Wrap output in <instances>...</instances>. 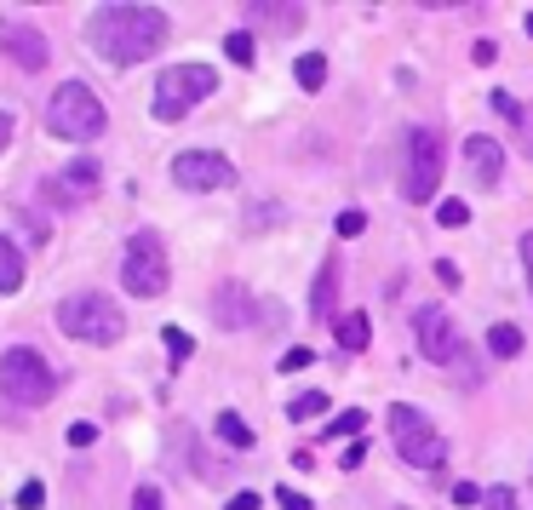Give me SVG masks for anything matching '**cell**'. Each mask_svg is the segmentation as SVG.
<instances>
[{"label":"cell","instance_id":"1","mask_svg":"<svg viewBox=\"0 0 533 510\" xmlns=\"http://www.w3.org/2000/svg\"><path fill=\"white\" fill-rule=\"evenodd\" d=\"M86 40L98 46L104 64H121V69L144 64L149 52L167 46V12H155V6H104V12H92Z\"/></svg>","mask_w":533,"mask_h":510},{"label":"cell","instance_id":"2","mask_svg":"<svg viewBox=\"0 0 533 510\" xmlns=\"http://www.w3.org/2000/svg\"><path fill=\"white\" fill-rule=\"evenodd\" d=\"M104 127H109V110H104V98L86 81H64L52 98H46V132L52 138L86 144V138H98Z\"/></svg>","mask_w":533,"mask_h":510},{"label":"cell","instance_id":"3","mask_svg":"<svg viewBox=\"0 0 533 510\" xmlns=\"http://www.w3.org/2000/svg\"><path fill=\"white\" fill-rule=\"evenodd\" d=\"M0 396H6L12 407H41V401L58 396V367L46 362L41 350L12 344L0 355Z\"/></svg>","mask_w":533,"mask_h":510},{"label":"cell","instance_id":"4","mask_svg":"<svg viewBox=\"0 0 533 510\" xmlns=\"http://www.w3.org/2000/svg\"><path fill=\"white\" fill-rule=\"evenodd\" d=\"M58 327L69 338H81V344H115L127 333V316H121V304L109 292H69L58 304Z\"/></svg>","mask_w":533,"mask_h":510},{"label":"cell","instance_id":"5","mask_svg":"<svg viewBox=\"0 0 533 510\" xmlns=\"http://www.w3.org/2000/svg\"><path fill=\"white\" fill-rule=\"evenodd\" d=\"M218 92V69L212 64H172L161 69V81H155V121H184L195 110L201 98H212Z\"/></svg>","mask_w":533,"mask_h":510},{"label":"cell","instance_id":"6","mask_svg":"<svg viewBox=\"0 0 533 510\" xmlns=\"http://www.w3.org/2000/svg\"><path fill=\"white\" fill-rule=\"evenodd\" d=\"M390 442H396L402 465H413V470H442V459H447L442 430H436L419 407H407V401L390 407Z\"/></svg>","mask_w":533,"mask_h":510},{"label":"cell","instance_id":"7","mask_svg":"<svg viewBox=\"0 0 533 510\" xmlns=\"http://www.w3.org/2000/svg\"><path fill=\"white\" fill-rule=\"evenodd\" d=\"M121 282H127L132 299H161L167 282H172V264H167V241L155 229H138L121 253Z\"/></svg>","mask_w":533,"mask_h":510},{"label":"cell","instance_id":"8","mask_svg":"<svg viewBox=\"0 0 533 510\" xmlns=\"http://www.w3.org/2000/svg\"><path fill=\"white\" fill-rule=\"evenodd\" d=\"M442 190V132L413 127L402 144V195L407 201H436Z\"/></svg>","mask_w":533,"mask_h":510},{"label":"cell","instance_id":"9","mask_svg":"<svg viewBox=\"0 0 533 510\" xmlns=\"http://www.w3.org/2000/svg\"><path fill=\"white\" fill-rule=\"evenodd\" d=\"M98 183H104V166L92 161V156H75L69 166H58V173L41 183V195L52 201V207L69 212V207H86V201L98 195Z\"/></svg>","mask_w":533,"mask_h":510},{"label":"cell","instance_id":"10","mask_svg":"<svg viewBox=\"0 0 533 510\" xmlns=\"http://www.w3.org/2000/svg\"><path fill=\"white\" fill-rule=\"evenodd\" d=\"M172 183L178 190H230L235 166L218 149H184V156H172Z\"/></svg>","mask_w":533,"mask_h":510},{"label":"cell","instance_id":"11","mask_svg":"<svg viewBox=\"0 0 533 510\" xmlns=\"http://www.w3.org/2000/svg\"><path fill=\"white\" fill-rule=\"evenodd\" d=\"M413 333H419V350L430 355V362H459V333H453V316L436 310V304H425V310L413 316Z\"/></svg>","mask_w":533,"mask_h":510},{"label":"cell","instance_id":"12","mask_svg":"<svg viewBox=\"0 0 533 510\" xmlns=\"http://www.w3.org/2000/svg\"><path fill=\"white\" fill-rule=\"evenodd\" d=\"M0 52H6L18 69H29V75H35V69H46L52 46H46V35H41L35 23H18V18H12V23H0Z\"/></svg>","mask_w":533,"mask_h":510},{"label":"cell","instance_id":"13","mask_svg":"<svg viewBox=\"0 0 533 510\" xmlns=\"http://www.w3.org/2000/svg\"><path fill=\"white\" fill-rule=\"evenodd\" d=\"M253 292H247V282H218L212 292V316H218V327L224 333H241V327H253Z\"/></svg>","mask_w":533,"mask_h":510},{"label":"cell","instance_id":"14","mask_svg":"<svg viewBox=\"0 0 533 510\" xmlns=\"http://www.w3.org/2000/svg\"><path fill=\"white\" fill-rule=\"evenodd\" d=\"M465 166H470V178H476L482 190H493L499 173H505V149H499V138H488V132L465 138Z\"/></svg>","mask_w":533,"mask_h":510},{"label":"cell","instance_id":"15","mask_svg":"<svg viewBox=\"0 0 533 510\" xmlns=\"http://www.w3.org/2000/svg\"><path fill=\"white\" fill-rule=\"evenodd\" d=\"M333 333H339V350H350V355L373 344V321H367L362 310H350V316H339V321H333Z\"/></svg>","mask_w":533,"mask_h":510},{"label":"cell","instance_id":"16","mask_svg":"<svg viewBox=\"0 0 533 510\" xmlns=\"http://www.w3.org/2000/svg\"><path fill=\"white\" fill-rule=\"evenodd\" d=\"M212 430H218V442H224V447H235V453H247V447H253V425H247L241 413H230V407L218 413Z\"/></svg>","mask_w":533,"mask_h":510},{"label":"cell","instance_id":"17","mask_svg":"<svg viewBox=\"0 0 533 510\" xmlns=\"http://www.w3.org/2000/svg\"><path fill=\"white\" fill-rule=\"evenodd\" d=\"M488 350L499 355V362L522 355V327H516V321H493V327H488Z\"/></svg>","mask_w":533,"mask_h":510},{"label":"cell","instance_id":"18","mask_svg":"<svg viewBox=\"0 0 533 510\" xmlns=\"http://www.w3.org/2000/svg\"><path fill=\"white\" fill-rule=\"evenodd\" d=\"M23 287V253L0 236V292H18Z\"/></svg>","mask_w":533,"mask_h":510},{"label":"cell","instance_id":"19","mask_svg":"<svg viewBox=\"0 0 533 510\" xmlns=\"http://www.w3.org/2000/svg\"><path fill=\"white\" fill-rule=\"evenodd\" d=\"M253 23L281 29V35H287V29H299V23H304V12H299V6H253Z\"/></svg>","mask_w":533,"mask_h":510},{"label":"cell","instance_id":"20","mask_svg":"<svg viewBox=\"0 0 533 510\" xmlns=\"http://www.w3.org/2000/svg\"><path fill=\"white\" fill-rule=\"evenodd\" d=\"M327 407H333V401H327V390H304V396L287 401V419H293V425H299V419H321Z\"/></svg>","mask_w":533,"mask_h":510},{"label":"cell","instance_id":"21","mask_svg":"<svg viewBox=\"0 0 533 510\" xmlns=\"http://www.w3.org/2000/svg\"><path fill=\"white\" fill-rule=\"evenodd\" d=\"M293 75H299L304 92H321V81H327V58H321V52H304L299 64H293Z\"/></svg>","mask_w":533,"mask_h":510},{"label":"cell","instance_id":"22","mask_svg":"<svg viewBox=\"0 0 533 510\" xmlns=\"http://www.w3.org/2000/svg\"><path fill=\"white\" fill-rule=\"evenodd\" d=\"M333 287H339V264L327 258L321 275H316V299H310V304H316V316H333Z\"/></svg>","mask_w":533,"mask_h":510},{"label":"cell","instance_id":"23","mask_svg":"<svg viewBox=\"0 0 533 510\" xmlns=\"http://www.w3.org/2000/svg\"><path fill=\"white\" fill-rule=\"evenodd\" d=\"M362 425H367V413H362V407H344L339 419L327 425V436H333V442H344V436H350V442H356V436H362Z\"/></svg>","mask_w":533,"mask_h":510},{"label":"cell","instance_id":"24","mask_svg":"<svg viewBox=\"0 0 533 510\" xmlns=\"http://www.w3.org/2000/svg\"><path fill=\"white\" fill-rule=\"evenodd\" d=\"M161 338H167V355H172V367H184L195 355V338L184 333V327H161Z\"/></svg>","mask_w":533,"mask_h":510},{"label":"cell","instance_id":"25","mask_svg":"<svg viewBox=\"0 0 533 510\" xmlns=\"http://www.w3.org/2000/svg\"><path fill=\"white\" fill-rule=\"evenodd\" d=\"M224 52H230V64H253L258 58V46H253V35H247V29H235V35H224Z\"/></svg>","mask_w":533,"mask_h":510},{"label":"cell","instance_id":"26","mask_svg":"<svg viewBox=\"0 0 533 510\" xmlns=\"http://www.w3.org/2000/svg\"><path fill=\"white\" fill-rule=\"evenodd\" d=\"M436 219H442L447 229H459V224H470V207L459 195H447V201H436Z\"/></svg>","mask_w":533,"mask_h":510},{"label":"cell","instance_id":"27","mask_svg":"<svg viewBox=\"0 0 533 510\" xmlns=\"http://www.w3.org/2000/svg\"><path fill=\"white\" fill-rule=\"evenodd\" d=\"M333 229H339V236H344V241H350V236H362V229H367V212H356V207H344Z\"/></svg>","mask_w":533,"mask_h":510},{"label":"cell","instance_id":"28","mask_svg":"<svg viewBox=\"0 0 533 510\" xmlns=\"http://www.w3.org/2000/svg\"><path fill=\"white\" fill-rule=\"evenodd\" d=\"M482 510H516V493H510L505 482H499V488H488V493H482Z\"/></svg>","mask_w":533,"mask_h":510},{"label":"cell","instance_id":"29","mask_svg":"<svg viewBox=\"0 0 533 510\" xmlns=\"http://www.w3.org/2000/svg\"><path fill=\"white\" fill-rule=\"evenodd\" d=\"M41 505H46V488L41 482H23L18 488V510H41Z\"/></svg>","mask_w":533,"mask_h":510},{"label":"cell","instance_id":"30","mask_svg":"<svg viewBox=\"0 0 533 510\" xmlns=\"http://www.w3.org/2000/svg\"><path fill=\"white\" fill-rule=\"evenodd\" d=\"M310 362H316V355H310L304 344H293L287 355H281V373H299V367H310Z\"/></svg>","mask_w":533,"mask_h":510},{"label":"cell","instance_id":"31","mask_svg":"<svg viewBox=\"0 0 533 510\" xmlns=\"http://www.w3.org/2000/svg\"><path fill=\"white\" fill-rule=\"evenodd\" d=\"M276 505H281V510H316L304 493H293V488H276Z\"/></svg>","mask_w":533,"mask_h":510},{"label":"cell","instance_id":"32","mask_svg":"<svg viewBox=\"0 0 533 510\" xmlns=\"http://www.w3.org/2000/svg\"><path fill=\"white\" fill-rule=\"evenodd\" d=\"M132 510H167V505H161V488H138V493H132Z\"/></svg>","mask_w":533,"mask_h":510},{"label":"cell","instance_id":"33","mask_svg":"<svg viewBox=\"0 0 533 510\" xmlns=\"http://www.w3.org/2000/svg\"><path fill=\"white\" fill-rule=\"evenodd\" d=\"M92 442H98V425H69V447H92Z\"/></svg>","mask_w":533,"mask_h":510},{"label":"cell","instance_id":"34","mask_svg":"<svg viewBox=\"0 0 533 510\" xmlns=\"http://www.w3.org/2000/svg\"><path fill=\"white\" fill-rule=\"evenodd\" d=\"M453 505H482V488L476 482H453Z\"/></svg>","mask_w":533,"mask_h":510},{"label":"cell","instance_id":"35","mask_svg":"<svg viewBox=\"0 0 533 510\" xmlns=\"http://www.w3.org/2000/svg\"><path fill=\"white\" fill-rule=\"evenodd\" d=\"M436 282H442V287H459V264H453V258H436Z\"/></svg>","mask_w":533,"mask_h":510},{"label":"cell","instance_id":"36","mask_svg":"<svg viewBox=\"0 0 533 510\" xmlns=\"http://www.w3.org/2000/svg\"><path fill=\"white\" fill-rule=\"evenodd\" d=\"M470 58H476V64H493L499 46H493V40H476V46H470Z\"/></svg>","mask_w":533,"mask_h":510},{"label":"cell","instance_id":"37","mask_svg":"<svg viewBox=\"0 0 533 510\" xmlns=\"http://www.w3.org/2000/svg\"><path fill=\"white\" fill-rule=\"evenodd\" d=\"M362 459H367V447H362V442H350V447H344V470H356Z\"/></svg>","mask_w":533,"mask_h":510},{"label":"cell","instance_id":"38","mask_svg":"<svg viewBox=\"0 0 533 510\" xmlns=\"http://www.w3.org/2000/svg\"><path fill=\"white\" fill-rule=\"evenodd\" d=\"M522 270H528V287H533V229L522 236Z\"/></svg>","mask_w":533,"mask_h":510},{"label":"cell","instance_id":"39","mask_svg":"<svg viewBox=\"0 0 533 510\" xmlns=\"http://www.w3.org/2000/svg\"><path fill=\"white\" fill-rule=\"evenodd\" d=\"M224 510H258V493H235V499Z\"/></svg>","mask_w":533,"mask_h":510},{"label":"cell","instance_id":"40","mask_svg":"<svg viewBox=\"0 0 533 510\" xmlns=\"http://www.w3.org/2000/svg\"><path fill=\"white\" fill-rule=\"evenodd\" d=\"M516 132H522V138H533V110H522V115H516ZM528 156H533V144H528Z\"/></svg>","mask_w":533,"mask_h":510},{"label":"cell","instance_id":"41","mask_svg":"<svg viewBox=\"0 0 533 510\" xmlns=\"http://www.w3.org/2000/svg\"><path fill=\"white\" fill-rule=\"evenodd\" d=\"M6 144H12V115L0 110V149H6Z\"/></svg>","mask_w":533,"mask_h":510},{"label":"cell","instance_id":"42","mask_svg":"<svg viewBox=\"0 0 533 510\" xmlns=\"http://www.w3.org/2000/svg\"><path fill=\"white\" fill-rule=\"evenodd\" d=\"M522 29H528V35H533V12H528V18H522Z\"/></svg>","mask_w":533,"mask_h":510}]
</instances>
